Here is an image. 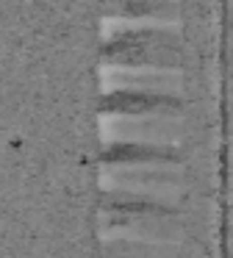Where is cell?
<instances>
[{
  "mask_svg": "<svg viewBox=\"0 0 233 258\" xmlns=\"http://www.w3.org/2000/svg\"><path fill=\"white\" fill-rule=\"evenodd\" d=\"M103 258H175V247L111 239V241H105Z\"/></svg>",
  "mask_w": 233,
  "mask_h": 258,
  "instance_id": "cell-6",
  "label": "cell"
},
{
  "mask_svg": "<svg viewBox=\"0 0 233 258\" xmlns=\"http://www.w3.org/2000/svg\"><path fill=\"white\" fill-rule=\"evenodd\" d=\"M100 125L108 145L120 142L142 147H169L181 139L183 117L181 106L164 95L139 97L136 92H120L116 97H108Z\"/></svg>",
  "mask_w": 233,
  "mask_h": 258,
  "instance_id": "cell-2",
  "label": "cell"
},
{
  "mask_svg": "<svg viewBox=\"0 0 233 258\" xmlns=\"http://www.w3.org/2000/svg\"><path fill=\"white\" fill-rule=\"evenodd\" d=\"M183 86L181 67H155V64H103V89L136 92V95L175 97Z\"/></svg>",
  "mask_w": 233,
  "mask_h": 258,
  "instance_id": "cell-5",
  "label": "cell"
},
{
  "mask_svg": "<svg viewBox=\"0 0 233 258\" xmlns=\"http://www.w3.org/2000/svg\"><path fill=\"white\" fill-rule=\"evenodd\" d=\"M183 167L164 147L120 145L103 156V186L108 197L144 203H175Z\"/></svg>",
  "mask_w": 233,
  "mask_h": 258,
  "instance_id": "cell-1",
  "label": "cell"
},
{
  "mask_svg": "<svg viewBox=\"0 0 233 258\" xmlns=\"http://www.w3.org/2000/svg\"><path fill=\"white\" fill-rule=\"evenodd\" d=\"M103 241H144V244H166L178 247L183 230L172 211L158 203L144 200H120L105 195L103 203Z\"/></svg>",
  "mask_w": 233,
  "mask_h": 258,
  "instance_id": "cell-3",
  "label": "cell"
},
{
  "mask_svg": "<svg viewBox=\"0 0 233 258\" xmlns=\"http://www.w3.org/2000/svg\"><path fill=\"white\" fill-rule=\"evenodd\" d=\"M103 64H155V67H178L181 50H178L175 31L139 28L122 31L111 39L103 50Z\"/></svg>",
  "mask_w": 233,
  "mask_h": 258,
  "instance_id": "cell-4",
  "label": "cell"
}]
</instances>
